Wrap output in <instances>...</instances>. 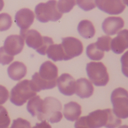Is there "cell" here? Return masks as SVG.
Returning <instances> with one entry per match:
<instances>
[{
    "mask_svg": "<svg viewBox=\"0 0 128 128\" xmlns=\"http://www.w3.org/2000/svg\"><path fill=\"white\" fill-rule=\"evenodd\" d=\"M75 128H89L86 124L84 117H82L76 122Z\"/></svg>",
    "mask_w": 128,
    "mask_h": 128,
    "instance_id": "4dcf8cb0",
    "label": "cell"
},
{
    "mask_svg": "<svg viewBox=\"0 0 128 128\" xmlns=\"http://www.w3.org/2000/svg\"><path fill=\"white\" fill-rule=\"evenodd\" d=\"M32 128H52L51 126L46 121H42L40 123L36 124V126Z\"/></svg>",
    "mask_w": 128,
    "mask_h": 128,
    "instance_id": "1f68e13d",
    "label": "cell"
},
{
    "mask_svg": "<svg viewBox=\"0 0 128 128\" xmlns=\"http://www.w3.org/2000/svg\"><path fill=\"white\" fill-rule=\"evenodd\" d=\"M124 3L128 7V0H123Z\"/></svg>",
    "mask_w": 128,
    "mask_h": 128,
    "instance_id": "836d02e7",
    "label": "cell"
},
{
    "mask_svg": "<svg viewBox=\"0 0 128 128\" xmlns=\"http://www.w3.org/2000/svg\"><path fill=\"white\" fill-rule=\"evenodd\" d=\"M86 54L90 60L100 61L104 56V53L96 47L95 43H92L86 48Z\"/></svg>",
    "mask_w": 128,
    "mask_h": 128,
    "instance_id": "7402d4cb",
    "label": "cell"
},
{
    "mask_svg": "<svg viewBox=\"0 0 128 128\" xmlns=\"http://www.w3.org/2000/svg\"><path fill=\"white\" fill-rule=\"evenodd\" d=\"M36 95L31 85L30 80H24L17 83L11 90L10 101L16 106H22Z\"/></svg>",
    "mask_w": 128,
    "mask_h": 128,
    "instance_id": "8992f818",
    "label": "cell"
},
{
    "mask_svg": "<svg viewBox=\"0 0 128 128\" xmlns=\"http://www.w3.org/2000/svg\"><path fill=\"white\" fill-rule=\"evenodd\" d=\"M4 4L3 0H0V11H1L3 8Z\"/></svg>",
    "mask_w": 128,
    "mask_h": 128,
    "instance_id": "d6a6232c",
    "label": "cell"
},
{
    "mask_svg": "<svg viewBox=\"0 0 128 128\" xmlns=\"http://www.w3.org/2000/svg\"><path fill=\"white\" fill-rule=\"evenodd\" d=\"M92 82L86 78H81L76 81L75 93L81 98H88L94 92Z\"/></svg>",
    "mask_w": 128,
    "mask_h": 128,
    "instance_id": "2e32d148",
    "label": "cell"
},
{
    "mask_svg": "<svg viewBox=\"0 0 128 128\" xmlns=\"http://www.w3.org/2000/svg\"><path fill=\"white\" fill-rule=\"evenodd\" d=\"M124 26V21L121 17L109 16L104 20L102 27L105 34L108 36H114L118 34Z\"/></svg>",
    "mask_w": 128,
    "mask_h": 128,
    "instance_id": "5bb4252c",
    "label": "cell"
},
{
    "mask_svg": "<svg viewBox=\"0 0 128 128\" xmlns=\"http://www.w3.org/2000/svg\"><path fill=\"white\" fill-rule=\"evenodd\" d=\"M8 72L9 78L14 80H19L26 76L27 68L23 62H14L8 68Z\"/></svg>",
    "mask_w": 128,
    "mask_h": 128,
    "instance_id": "e0dca14e",
    "label": "cell"
},
{
    "mask_svg": "<svg viewBox=\"0 0 128 128\" xmlns=\"http://www.w3.org/2000/svg\"><path fill=\"white\" fill-rule=\"evenodd\" d=\"M128 48V30L124 29L118 33L116 37L112 40L111 49L114 53L120 54Z\"/></svg>",
    "mask_w": 128,
    "mask_h": 128,
    "instance_id": "9a60e30c",
    "label": "cell"
},
{
    "mask_svg": "<svg viewBox=\"0 0 128 128\" xmlns=\"http://www.w3.org/2000/svg\"><path fill=\"white\" fill-rule=\"evenodd\" d=\"M86 124L89 128H116L122 124V121L110 108L97 110L84 116Z\"/></svg>",
    "mask_w": 128,
    "mask_h": 128,
    "instance_id": "7a4b0ae2",
    "label": "cell"
},
{
    "mask_svg": "<svg viewBox=\"0 0 128 128\" xmlns=\"http://www.w3.org/2000/svg\"><path fill=\"white\" fill-rule=\"evenodd\" d=\"M62 44L64 52V61H68L82 54L83 46L78 39L73 37L62 38Z\"/></svg>",
    "mask_w": 128,
    "mask_h": 128,
    "instance_id": "9c48e42d",
    "label": "cell"
},
{
    "mask_svg": "<svg viewBox=\"0 0 128 128\" xmlns=\"http://www.w3.org/2000/svg\"><path fill=\"white\" fill-rule=\"evenodd\" d=\"M112 38L107 36H102L98 38L97 41L95 43L96 47L102 52H109L111 49Z\"/></svg>",
    "mask_w": 128,
    "mask_h": 128,
    "instance_id": "603a6c76",
    "label": "cell"
},
{
    "mask_svg": "<svg viewBox=\"0 0 128 128\" xmlns=\"http://www.w3.org/2000/svg\"><path fill=\"white\" fill-rule=\"evenodd\" d=\"M118 128H128V126L123 125V126H121Z\"/></svg>",
    "mask_w": 128,
    "mask_h": 128,
    "instance_id": "e575fe53",
    "label": "cell"
},
{
    "mask_svg": "<svg viewBox=\"0 0 128 128\" xmlns=\"http://www.w3.org/2000/svg\"><path fill=\"white\" fill-rule=\"evenodd\" d=\"M63 113L64 118L68 120H77L82 113L81 106L76 102L71 101L64 105Z\"/></svg>",
    "mask_w": 128,
    "mask_h": 128,
    "instance_id": "ac0fdd59",
    "label": "cell"
},
{
    "mask_svg": "<svg viewBox=\"0 0 128 128\" xmlns=\"http://www.w3.org/2000/svg\"><path fill=\"white\" fill-rule=\"evenodd\" d=\"M34 18V12L28 8L20 9L16 13L15 20L16 24L20 30H28L33 24Z\"/></svg>",
    "mask_w": 128,
    "mask_h": 128,
    "instance_id": "4fadbf2b",
    "label": "cell"
},
{
    "mask_svg": "<svg viewBox=\"0 0 128 128\" xmlns=\"http://www.w3.org/2000/svg\"><path fill=\"white\" fill-rule=\"evenodd\" d=\"M10 128H31L29 122L21 118L14 120Z\"/></svg>",
    "mask_w": 128,
    "mask_h": 128,
    "instance_id": "f1b7e54d",
    "label": "cell"
},
{
    "mask_svg": "<svg viewBox=\"0 0 128 128\" xmlns=\"http://www.w3.org/2000/svg\"><path fill=\"white\" fill-rule=\"evenodd\" d=\"M77 4L81 9L88 12L96 7L95 0H77Z\"/></svg>",
    "mask_w": 128,
    "mask_h": 128,
    "instance_id": "4316f807",
    "label": "cell"
},
{
    "mask_svg": "<svg viewBox=\"0 0 128 128\" xmlns=\"http://www.w3.org/2000/svg\"><path fill=\"white\" fill-rule=\"evenodd\" d=\"M12 20L10 16L7 13L0 14V31L7 30L12 25Z\"/></svg>",
    "mask_w": 128,
    "mask_h": 128,
    "instance_id": "d4e9b609",
    "label": "cell"
},
{
    "mask_svg": "<svg viewBox=\"0 0 128 128\" xmlns=\"http://www.w3.org/2000/svg\"><path fill=\"white\" fill-rule=\"evenodd\" d=\"M34 11L36 19L42 23L57 21L62 16L58 8L56 0H50L45 3L39 4L36 6Z\"/></svg>",
    "mask_w": 128,
    "mask_h": 128,
    "instance_id": "5b68a950",
    "label": "cell"
},
{
    "mask_svg": "<svg viewBox=\"0 0 128 128\" xmlns=\"http://www.w3.org/2000/svg\"></svg>",
    "mask_w": 128,
    "mask_h": 128,
    "instance_id": "d590c367",
    "label": "cell"
},
{
    "mask_svg": "<svg viewBox=\"0 0 128 128\" xmlns=\"http://www.w3.org/2000/svg\"><path fill=\"white\" fill-rule=\"evenodd\" d=\"M86 71L89 79L96 86H105L109 81L107 68L102 62H90L87 64Z\"/></svg>",
    "mask_w": 128,
    "mask_h": 128,
    "instance_id": "ba28073f",
    "label": "cell"
},
{
    "mask_svg": "<svg viewBox=\"0 0 128 128\" xmlns=\"http://www.w3.org/2000/svg\"><path fill=\"white\" fill-rule=\"evenodd\" d=\"M77 29L80 36L86 39L93 38L95 34L94 27L92 23L88 20L81 21L78 24Z\"/></svg>",
    "mask_w": 128,
    "mask_h": 128,
    "instance_id": "d6986e66",
    "label": "cell"
},
{
    "mask_svg": "<svg viewBox=\"0 0 128 128\" xmlns=\"http://www.w3.org/2000/svg\"><path fill=\"white\" fill-rule=\"evenodd\" d=\"M77 4V0H59L57 6L62 13H66L72 10Z\"/></svg>",
    "mask_w": 128,
    "mask_h": 128,
    "instance_id": "cb8c5ba5",
    "label": "cell"
},
{
    "mask_svg": "<svg viewBox=\"0 0 128 128\" xmlns=\"http://www.w3.org/2000/svg\"><path fill=\"white\" fill-rule=\"evenodd\" d=\"M47 57L53 61L56 62L64 60V52L62 44L50 45L46 51Z\"/></svg>",
    "mask_w": 128,
    "mask_h": 128,
    "instance_id": "ffe728a7",
    "label": "cell"
},
{
    "mask_svg": "<svg viewBox=\"0 0 128 128\" xmlns=\"http://www.w3.org/2000/svg\"><path fill=\"white\" fill-rule=\"evenodd\" d=\"M57 83L59 90L62 94L71 96L75 93V80L70 74H62L57 79Z\"/></svg>",
    "mask_w": 128,
    "mask_h": 128,
    "instance_id": "7c38bea8",
    "label": "cell"
},
{
    "mask_svg": "<svg viewBox=\"0 0 128 128\" xmlns=\"http://www.w3.org/2000/svg\"><path fill=\"white\" fill-rule=\"evenodd\" d=\"M24 40L20 35H11L6 38L4 48L10 55L13 56L17 55L23 50L25 44Z\"/></svg>",
    "mask_w": 128,
    "mask_h": 128,
    "instance_id": "8fae6325",
    "label": "cell"
},
{
    "mask_svg": "<svg viewBox=\"0 0 128 128\" xmlns=\"http://www.w3.org/2000/svg\"><path fill=\"white\" fill-rule=\"evenodd\" d=\"M120 61L122 72L124 76L128 78V50L122 56Z\"/></svg>",
    "mask_w": 128,
    "mask_h": 128,
    "instance_id": "f546056e",
    "label": "cell"
},
{
    "mask_svg": "<svg viewBox=\"0 0 128 128\" xmlns=\"http://www.w3.org/2000/svg\"><path fill=\"white\" fill-rule=\"evenodd\" d=\"M10 123V119L7 110L0 106V128L8 127Z\"/></svg>",
    "mask_w": 128,
    "mask_h": 128,
    "instance_id": "484cf974",
    "label": "cell"
},
{
    "mask_svg": "<svg viewBox=\"0 0 128 128\" xmlns=\"http://www.w3.org/2000/svg\"><path fill=\"white\" fill-rule=\"evenodd\" d=\"M61 102L55 98L47 97L43 100L37 118L41 121L47 120L52 124L58 123L62 118Z\"/></svg>",
    "mask_w": 128,
    "mask_h": 128,
    "instance_id": "3957f363",
    "label": "cell"
},
{
    "mask_svg": "<svg viewBox=\"0 0 128 128\" xmlns=\"http://www.w3.org/2000/svg\"><path fill=\"white\" fill-rule=\"evenodd\" d=\"M95 1L98 9L109 15H119L126 8L123 0H95Z\"/></svg>",
    "mask_w": 128,
    "mask_h": 128,
    "instance_id": "30bf717a",
    "label": "cell"
},
{
    "mask_svg": "<svg viewBox=\"0 0 128 128\" xmlns=\"http://www.w3.org/2000/svg\"><path fill=\"white\" fill-rule=\"evenodd\" d=\"M14 59V56L8 54L3 46L0 47V64L3 65L10 64Z\"/></svg>",
    "mask_w": 128,
    "mask_h": 128,
    "instance_id": "83f0119b",
    "label": "cell"
},
{
    "mask_svg": "<svg viewBox=\"0 0 128 128\" xmlns=\"http://www.w3.org/2000/svg\"><path fill=\"white\" fill-rule=\"evenodd\" d=\"M113 111L119 118H128V92L122 88H118L112 92L110 97Z\"/></svg>",
    "mask_w": 128,
    "mask_h": 128,
    "instance_id": "52a82bcc",
    "label": "cell"
},
{
    "mask_svg": "<svg viewBox=\"0 0 128 128\" xmlns=\"http://www.w3.org/2000/svg\"><path fill=\"white\" fill-rule=\"evenodd\" d=\"M43 100L39 96H36L30 98L27 103L26 109L32 117L37 116L39 113Z\"/></svg>",
    "mask_w": 128,
    "mask_h": 128,
    "instance_id": "44dd1931",
    "label": "cell"
},
{
    "mask_svg": "<svg viewBox=\"0 0 128 128\" xmlns=\"http://www.w3.org/2000/svg\"><path fill=\"white\" fill-rule=\"evenodd\" d=\"M58 69L54 63L46 61L40 66L39 73L36 72L32 76L31 85L34 91L53 89L56 85Z\"/></svg>",
    "mask_w": 128,
    "mask_h": 128,
    "instance_id": "6da1fadb",
    "label": "cell"
},
{
    "mask_svg": "<svg viewBox=\"0 0 128 128\" xmlns=\"http://www.w3.org/2000/svg\"><path fill=\"white\" fill-rule=\"evenodd\" d=\"M20 36L26 40V45L35 50L40 54L45 55L48 47L54 44L53 39L48 36H42L36 30H20Z\"/></svg>",
    "mask_w": 128,
    "mask_h": 128,
    "instance_id": "277c9868",
    "label": "cell"
}]
</instances>
